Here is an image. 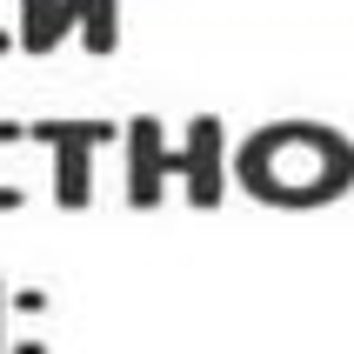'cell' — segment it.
Masks as SVG:
<instances>
[{"instance_id": "4", "label": "cell", "mask_w": 354, "mask_h": 354, "mask_svg": "<svg viewBox=\"0 0 354 354\" xmlns=\"http://www.w3.org/2000/svg\"><path fill=\"white\" fill-rule=\"evenodd\" d=\"M120 147H127L120 201L127 207H160V194H167V127H160V114L120 120Z\"/></svg>"}, {"instance_id": "6", "label": "cell", "mask_w": 354, "mask_h": 354, "mask_svg": "<svg viewBox=\"0 0 354 354\" xmlns=\"http://www.w3.org/2000/svg\"><path fill=\"white\" fill-rule=\"evenodd\" d=\"M60 47V0H20V54Z\"/></svg>"}, {"instance_id": "9", "label": "cell", "mask_w": 354, "mask_h": 354, "mask_svg": "<svg viewBox=\"0 0 354 354\" xmlns=\"http://www.w3.org/2000/svg\"><path fill=\"white\" fill-rule=\"evenodd\" d=\"M7 47H14V40H7V27H0V54H7Z\"/></svg>"}, {"instance_id": "7", "label": "cell", "mask_w": 354, "mask_h": 354, "mask_svg": "<svg viewBox=\"0 0 354 354\" xmlns=\"http://www.w3.org/2000/svg\"><path fill=\"white\" fill-rule=\"evenodd\" d=\"M14 140H27V120H0V147H14ZM14 207H27V187H0V214H14Z\"/></svg>"}, {"instance_id": "1", "label": "cell", "mask_w": 354, "mask_h": 354, "mask_svg": "<svg viewBox=\"0 0 354 354\" xmlns=\"http://www.w3.org/2000/svg\"><path fill=\"white\" fill-rule=\"evenodd\" d=\"M227 174L268 207H328L354 187V140L328 120H274L227 147Z\"/></svg>"}, {"instance_id": "8", "label": "cell", "mask_w": 354, "mask_h": 354, "mask_svg": "<svg viewBox=\"0 0 354 354\" xmlns=\"http://www.w3.org/2000/svg\"><path fill=\"white\" fill-rule=\"evenodd\" d=\"M0 354H7V281H0Z\"/></svg>"}, {"instance_id": "3", "label": "cell", "mask_w": 354, "mask_h": 354, "mask_svg": "<svg viewBox=\"0 0 354 354\" xmlns=\"http://www.w3.org/2000/svg\"><path fill=\"white\" fill-rule=\"evenodd\" d=\"M167 180L187 187V207H221V194H227V127H221V114L187 120V140L167 147Z\"/></svg>"}, {"instance_id": "2", "label": "cell", "mask_w": 354, "mask_h": 354, "mask_svg": "<svg viewBox=\"0 0 354 354\" xmlns=\"http://www.w3.org/2000/svg\"><path fill=\"white\" fill-rule=\"evenodd\" d=\"M27 140H40L54 154V201L67 214H80L94 201V154L114 147L120 127L114 120H80V114H47V120H27Z\"/></svg>"}, {"instance_id": "5", "label": "cell", "mask_w": 354, "mask_h": 354, "mask_svg": "<svg viewBox=\"0 0 354 354\" xmlns=\"http://www.w3.org/2000/svg\"><path fill=\"white\" fill-rule=\"evenodd\" d=\"M80 34V47L107 60L120 47V0H60V40Z\"/></svg>"}]
</instances>
